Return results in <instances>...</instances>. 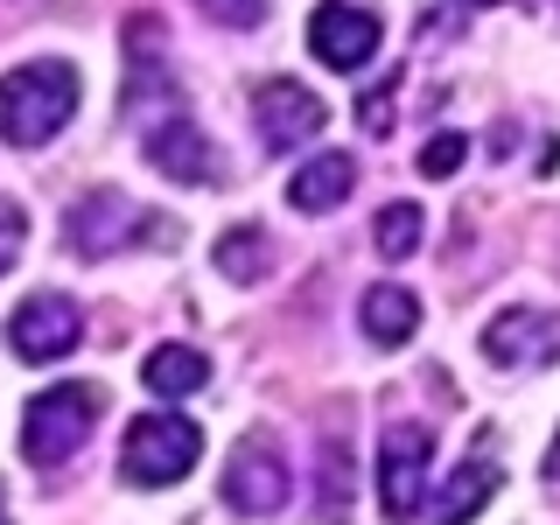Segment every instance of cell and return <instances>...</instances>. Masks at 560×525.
Segmentation results:
<instances>
[{
    "label": "cell",
    "instance_id": "cell-3",
    "mask_svg": "<svg viewBox=\"0 0 560 525\" xmlns=\"http://www.w3.org/2000/svg\"><path fill=\"white\" fill-rule=\"evenodd\" d=\"M203 463V434L183 413H140L127 420V448H119V477L133 490H162Z\"/></svg>",
    "mask_w": 560,
    "mask_h": 525
},
{
    "label": "cell",
    "instance_id": "cell-2",
    "mask_svg": "<svg viewBox=\"0 0 560 525\" xmlns=\"http://www.w3.org/2000/svg\"><path fill=\"white\" fill-rule=\"evenodd\" d=\"M70 245H78L84 259H113V253H133V245H175V224L154 218L148 203L119 197V189H92V197L70 203L63 218Z\"/></svg>",
    "mask_w": 560,
    "mask_h": 525
},
{
    "label": "cell",
    "instance_id": "cell-4",
    "mask_svg": "<svg viewBox=\"0 0 560 525\" xmlns=\"http://www.w3.org/2000/svg\"><path fill=\"white\" fill-rule=\"evenodd\" d=\"M98 428V393L92 385H49V393L28 399L22 413V455L35 469H63L70 455L92 442Z\"/></svg>",
    "mask_w": 560,
    "mask_h": 525
},
{
    "label": "cell",
    "instance_id": "cell-16",
    "mask_svg": "<svg viewBox=\"0 0 560 525\" xmlns=\"http://www.w3.org/2000/svg\"><path fill=\"white\" fill-rule=\"evenodd\" d=\"M218 273L238 280V288H253V280L273 273V238L259 232V224H238V232L218 238Z\"/></svg>",
    "mask_w": 560,
    "mask_h": 525
},
{
    "label": "cell",
    "instance_id": "cell-17",
    "mask_svg": "<svg viewBox=\"0 0 560 525\" xmlns=\"http://www.w3.org/2000/svg\"><path fill=\"white\" fill-rule=\"evenodd\" d=\"M315 463H323L315 518H323V525H337V518H350V448H343V434H329V442L315 448Z\"/></svg>",
    "mask_w": 560,
    "mask_h": 525
},
{
    "label": "cell",
    "instance_id": "cell-22",
    "mask_svg": "<svg viewBox=\"0 0 560 525\" xmlns=\"http://www.w3.org/2000/svg\"><path fill=\"white\" fill-rule=\"evenodd\" d=\"M393 113H399V98H393V78H385V84H372V92L358 98V119H364V133H385V127H393Z\"/></svg>",
    "mask_w": 560,
    "mask_h": 525
},
{
    "label": "cell",
    "instance_id": "cell-8",
    "mask_svg": "<svg viewBox=\"0 0 560 525\" xmlns=\"http://www.w3.org/2000/svg\"><path fill=\"white\" fill-rule=\"evenodd\" d=\"M253 127H259V140L280 154V148H302V140H315L329 127V105L308 92L302 78H267L253 92Z\"/></svg>",
    "mask_w": 560,
    "mask_h": 525
},
{
    "label": "cell",
    "instance_id": "cell-5",
    "mask_svg": "<svg viewBox=\"0 0 560 525\" xmlns=\"http://www.w3.org/2000/svg\"><path fill=\"white\" fill-rule=\"evenodd\" d=\"M428 463H434V434L420 420H399L385 428L378 448V504L393 525H420L428 518Z\"/></svg>",
    "mask_w": 560,
    "mask_h": 525
},
{
    "label": "cell",
    "instance_id": "cell-24",
    "mask_svg": "<svg viewBox=\"0 0 560 525\" xmlns=\"http://www.w3.org/2000/svg\"><path fill=\"white\" fill-rule=\"evenodd\" d=\"M0 525H8V490H0Z\"/></svg>",
    "mask_w": 560,
    "mask_h": 525
},
{
    "label": "cell",
    "instance_id": "cell-13",
    "mask_svg": "<svg viewBox=\"0 0 560 525\" xmlns=\"http://www.w3.org/2000/svg\"><path fill=\"white\" fill-rule=\"evenodd\" d=\"M350 189H358V162L350 154H315L308 168H294V183H288V203L294 210H308V218H323V210H337Z\"/></svg>",
    "mask_w": 560,
    "mask_h": 525
},
{
    "label": "cell",
    "instance_id": "cell-23",
    "mask_svg": "<svg viewBox=\"0 0 560 525\" xmlns=\"http://www.w3.org/2000/svg\"><path fill=\"white\" fill-rule=\"evenodd\" d=\"M539 469H547V483H560V434H553V448H547V463H539Z\"/></svg>",
    "mask_w": 560,
    "mask_h": 525
},
{
    "label": "cell",
    "instance_id": "cell-20",
    "mask_svg": "<svg viewBox=\"0 0 560 525\" xmlns=\"http://www.w3.org/2000/svg\"><path fill=\"white\" fill-rule=\"evenodd\" d=\"M463 154H469V140L463 133H434L428 140V148H420V175H428V183H442V175H455V168H463Z\"/></svg>",
    "mask_w": 560,
    "mask_h": 525
},
{
    "label": "cell",
    "instance_id": "cell-14",
    "mask_svg": "<svg viewBox=\"0 0 560 525\" xmlns=\"http://www.w3.org/2000/svg\"><path fill=\"white\" fill-rule=\"evenodd\" d=\"M490 498H498V463H490V455H469V463L442 483V498H434L428 518H434V525H469Z\"/></svg>",
    "mask_w": 560,
    "mask_h": 525
},
{
    "label": "cell",
    "instance_id": "cell-18",
    "mask_svg": "<svg viewBox=\"0 0 560 525\" xmlns=\"http://www.w3.org/2000/svg\"><path fill=\"white\" fill-rule=\"evenodd\" d=\"M372 245H378L385 259H407L413 245H420V203H385L378 224H372Z\"/></svg>",
    "mask_w": 560,
    "mask_h": 525
},
{
    "label": "cell",
    "instance_id": "cell-12",
    "mask_svg": "<svg viewBox=\"0 0 560 525\" xmlns=\"http://www.w3.org/2000/svg\"><path fill=\"white\" fill-rule=\"evenodd\" d=\"M358 323H364V337L378 350H399V343H413V329H420V302L399 288V280H378V288H364Z\"/></svg>",
    "mask_w": 560,
    "mask_h": 525
},
{
    "label": "cell",
    "instance_id": "cell-15",
    "mask_svg": "<svg viewBox=\"0 0 560 525\" xmlns=\"http://www.w3.org/2000/svg\"><path fill=\"white\" fill-rule=\"evenodd\" d=\"M148 393L154 399H189V393H203L210 385V358L203 350H189V343H162V350H148Z\"/></svg>",
    "mask_w": 560,
    "mask_h": 525
},
{
    "label": "cell",
    "instance_id": "cell-1",
    "mask_svg": "<svg viewBox=\"0 0 560 525\" xmlns=\"http://www.w3.org/2000/svg\"><path fill=\"white\" fill-rule=\"evenodd\" d=\"M78 113V70L43 57V63H22L0 78V140L8 148H43L57 140Z\"/></svg>",
    "mask_w": 560,
    "mask_h": 525
},
{
    "label": "cell",
    "instance_id": "cell-25",
    "mask_svg": "<svg viewBox=\"0 0 560 525\" xmlns=\"http://www.w3.org/2000/svg\"><path fill=\"white\" fill-rule=\"evenodd\" d=\"M469 8H498V0H469Z\"/></svg>",
    "mask_w": 560,
    "mask_h": 525
},
{
    "label": "cell",
    "instance_id": "cell-21",
    "mask_svg": "<svg viewBox=\"0 0 560 525\" xmlns=\"http://www.w3.org/2000/svg\"><path fill=\"white\" fill-rule=\"evenodd\" d=\"M22 245H28V210L14 197H0V273L22 259Z\"/></svg>",
    "mask_w": 560,
    "mask_h": 525
},
{
    "label": "cell",
    "instance_id": "cell-7",
    "mask_svg": "<svg viewBox=\"0 0 560 525\" xmlns=\"http://www.w3.org/2000/svg\"><path fill=\"white\" fill-rule=\"evenodd\" d=\"M78 337H84V315H78L70 294H28V302L8 315V343H14V358H28V364L70 358Z\"/></svg>",
    "mask_w": 560,
    "mask_h": 525
},
{
    "label": "cell",
    "instance_id": "cell-11",
    "mask_svg": "<svg viewBox=\"0 0 560 525\" xmlns=\"http://www.w3.org/2000/svg\"><path fill=\"white\" fill-rule=\"evenodd\" d=\"M140 140H148V162L162 168L168 183H218V154H210L203 127L183 113V105H168L162 119H148Z\"/></svg>",
    "mask_w": 560,
    "mask_h": 525
},
{
    "label": "cell",
    "instance_id": "cell-19",
    "mask_svg": "<svg viewBox=\"0 0 560 525\" xmlns=\"http://www.w3.org/2000/svg\"><path fill=\"white\" fill-rule=\"evenodd\" d=\"M197 14L218 28H259L273 14V0H197Z\"/></svg>",
    "mask_w": 560,
    "mask_h": 525
},
{
    "label": "cell",
    "instance_id": "cell-10",
    "mask_svg": "<svg viewBox=\"0 0 560 525\" xmlns=\"http://www.w3.org/2000/svg\"><path fill=\"white\" fill-rule=\"evenodd\" d=\"M378 14L372 8H350V0H323V8L308 14V49H315V63H329V70H364L378 57Z\"/></svg>",
    "mask_w": 560,
    "mask_h": 525
},
{
    "label": "cell",
    "instance_id": "cell-9",
    "mask_svg": "<svg viewBox=\"0 0 560 525\" xmlns=\"http://www.w3.org/2000/svg\"><path fill=\"white\" fill-rule=\"evenodd\" d=\"M483 358L504 364V372H547V364H560V315H547V308H504V315H490Z\"/></svg>",
    "mask_w": 560,
    "mask_h": 525
},
{
    "label": "cell",
    "instance_id": "cell-6",
    "mask_svg": "<svg viewBox=\"0 0 560 525\" xmlns=\"http://www.w3.org/2000/svg\"><path fill=\"white\" fill-rule=\"evenodd\" d=\"M288 498H294V483H288V455H280L273 434H245V442L232 448V463H224V504L245 518H273V512H288Z\"/></svg>",
    "mask_w": 560,
    "mask_h": 525
}]
</instances>
